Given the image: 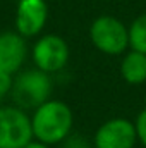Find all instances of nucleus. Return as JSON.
Returning a JSON list of instances; mask_svg holds the SVG:
<instances>
[{
    "label": "nucleus",
    "instance_id": "obj_1",
    "mask_svg": "<svg viewBox=\"0 0 146 148\" xmlns=\"http://www.w3.org/2000/svg\"><path fill=\"white\" fill-rule=\"evenodd\" d=\"M33 136L45 145H55L65 140L72 127V112L60 100H48L40 105L31 119Z\"/></svg>",
    "mask_w": 146,
    "mask_h": 148
},
{
    "label": "nucleus",
    "instance_id": "obj_2",
    "mask_svg": "<svg viewBox=\"0 0 146 148\" xmlns=\"http://www.w3.org/2000/svg\"><path fill=\"white\" fill-rule=\"evenodd\" d=\"M12 98L19 109H38L52 93V79L41 69L21 73L12 81Z\"/></svg>",
    "mask_w": 146,
    "mask_h": 148
},
{
    "label": "nucleus",
    "instance_id": "obj_3",
    "mask_svg": "<svg viewBox=\"0 0 146 148\" xmlns=\"http://www.w3.org/2000/svg\"><path fill=\"white\" fill-rule=\"evenodd\" d=\"M89 36L100 52L108 55L122 53L129 45V31L119 19L112 16H102L95 19L89 29Z\"/></svg>",
    "mask_w": 146,
    "mask_h": 148
},
{
    "label": "nucleus",
    "instance_id": "obj_4",
    "mask_svg": "<svg viewBox=\"0 0 146 148\" xmlns=\"http://www.w3.org/2000/svg\"><path fill=\"white\" fill-rule=\"evenodd\" d=\"M33 138L31 119L19 107H0V148H23Z\"/></svg>",
    "mask_w": 146,
    "mask_h": 148
},
{
    "label": "nucleus",
    "instance_id": "obj_5",
    "mask_svg": "<svg viewBox=\"0 0 146 148\" xmlns=\"http://www.w3.org/2000/svg\"><path fill=\"white\" fill-rule=\"evenodd\" d=\"M33 59L38 69L45 73H57L60 71L69 60V47L64 38L57 35H46L40 38L33 48Z\"/></svg>",
    "mask_w": 146,
    "mask_h": 148
},
{
    "label": "nucleus",
    "instance_id": "obj_6",
    "mask_svg": "<svg viewBox=\"0 0 146 148\" xmlns=\"http://www.w3.org/2000/svg\"><path fill=\"white\" fill-rule=\"evenodd\" d=\"M138 140L136 127L124 117L103 122L95 134L96 148H132Z\"/></svg>",
    "mask_w": 146,
    "mask_h": 148
},
{
    "label": "nucleus",
    "instance_id": "obj_7",
    "mask_svg": "<svg viewBox=\"0 0 146 148\" xmlns=\"http://www.w3.org/2000/svg\"><path fill=\"white\" fill-rule=\"evenodd\" d=\"M48 9L45 0H19L16 28L21 36H35L46 23Z\"/></svg>",
    "mask_w": 146,
    "mask_h": 148
},
{
    "label": "nucleus",
    "instance_id": "obj_8",
    "mask_svg": "<svg viewBox=\"0 0 146 148\" xmlns=\"http://www.w3.org/2000/svg\"><path fill=\"white\" fill-rule=\"evenodd\" d=\"M26 59V43L19 33L0 35V73L14 76Z\"/></svg>",
    "mask_w": 146,
    "mask_h": 148
},
{
    "label": "nucleus",
    "instance_id": "obj_9",
    "mask_svg": "<svg viewBox=\"0 0 146 148\" xmlns=\"http://www.w3.org/2000/svg\"><path fill=\"white\" fill-rule=\"evenodd\" d=\"M120 74L129 84H143L146 81V53L129 52L120 64Z\"/></svg>",
    "mask_w": 146,
    "mask_h": 148
},
{
    "label": "nucleus",
    "instance_id": "obj_10",
    "mask_svg": "<svg viewBox=\"0 0 146 148\" xmlns=\"http://www.w3.org/2000/svg\"><path fill=\"white\" fill-rule=\"evenodd\" d=\"M129 45L132 50L146 53V14L139 16L129 28Z\"/></svg>",
    "mask_w": 146,
    "mask_h": 148
},
{
    "label": "nucleus",
    "instance_id": "obj_11",
    "mask_svg": "<svg viewBox=\"0 0 146 148\" xmlns=\"http://www.w3.org/2000/svg\"><path fill=\"white\" fill-rule=\"evenodd\" d=\"M134 127H136V134H138V140L143 143V147H146V109L139 112L136 122H134Z\"/></svg>",
    "mask_w": 146,
    "mask_h": 148
},
{
    "label": "nucleus",
    "instance_id": "obj_12",
    "mask_svg": "<svg viewBox=\"0 0 146 148\" xmlns=\"http://www.w3.org/2000/svg\"><path fill=\"white\" fill-rule=\"evenodd\" d=\"M23 148H48L45 143H41V141H29L28 145H24Z\"/></svg>",
    "mask_w": 146,
    "mask_h": 148
}]
</instances>
